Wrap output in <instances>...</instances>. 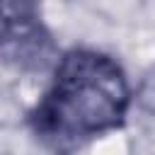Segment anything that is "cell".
I'll return each mask as SVG.
<instances>
[{"label": "cell", "instance_id": "cell-2", "mask_svg": "<svg viewBox=\"0 0 155 155\" xmlns=\"http://www.w3.org/2000/svg\"><path fill=\"white\" fill-rule=\"evenodd\" d=\"M51 56V36L31 7L0 5V63L19 70H41Z\"/></svg>", "mask_w": 155, "mask_h": 155}, {"label": "cell", "instance_id": "cell-1", "mask_svg": "<svg viewBox=\"0 0 155 155\" xmlns=\"http://www.w3.org/2000/svg\"><path fill=\"white\" fill-rule=\"evenodd\" d=\"M128 85L121 68L104 53L73 51L56 70L53 85L36 109V131L56 145L99 136L121 124Z\"/></svg>", "mask_w": 155, "mask_h": 155}]
</instances>
